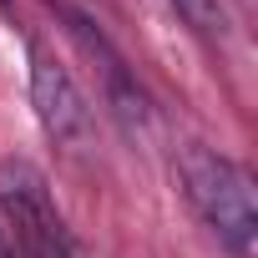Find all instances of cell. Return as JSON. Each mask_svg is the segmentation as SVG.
<instances>
[{
	"instance_id": "1",
	"label": "cell",
	"mask_w": 258,
	"mask_h": 258,
	"mask_svg": "<svg viewBox=\"0 0 258 258\" xmlns=\"http://www.w3.org/2000/svg\"><path fill=\"white\" fill-rule=\"evenodd\" d=\"M182 182H187V198L192 208L203 213V223L218 233V243L233 253V258H253L258 248V198H253V177L228 162L223 152L203 147V142H187L182 147Z\"/></svg>"
},
{
	"instance_id": "2",
	"label": "cell",
	"mask_w": 258,
	"mask_h": 258,
	"mask_svg": "<svg viewBox=\"0 0 258 258\" xmlns=\"http://www.w3.org/2000/svg\"><path fill=\"white\" fill-rule=\"evenodd\" d=\"M0 208H6L11 238L26 258H71L51 192L31 162H0Z\"/></svg>"
},
{
	"instance_id": "3",
	"label": "cell",
	"mask_w": 258,
	"mask_h": 258,
	"mask_svg": "<svg viewBox=\"0 0 258 258\" xmlns=\"http://www.w3.org/2000/svg\"><path fill=\"white\" fill-rule=\"evenodd\" d=\"M31 101H36V116H41V126H46L51 142H81L91 132L86 96L76 91L71 71L61 61H51L46 51L31 56Z\"/></svg>"
},
{
	"instance_id": "4",
	"label": "cell",
	"mask_w": 258,
	"mask_h": 258,
	"mask_svg": "<svg viewBox=\"0 0 258 258\" xmlns=\"http://www.w3.org/2000/svg\"><path fill=\"white\" fill-rule=\"evenodd\" d=\"M177 16L203 36V41H223L228 36V6L223 0H172Z\"/></svg>"
}]
</instances>
